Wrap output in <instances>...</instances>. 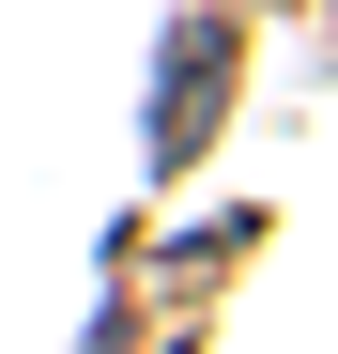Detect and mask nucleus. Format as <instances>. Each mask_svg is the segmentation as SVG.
<instances>
[{
    "mask_svg": "<svg viewBox=\"0 0 338 354\" xmlns=\"http://www.w3.org/2000/svg\"><path fill=\"white\" fill-rule=\"evenodd\" d=\"M215 77H231V31H215V16H185V31H169V77H154V169H185V154H200Z\"/></svg>",
    "mask_w": 338,
    "mask_h": 354,
    "instance_id": "f257e3e1",
    "label": "nucleus"
}]
</instances>
